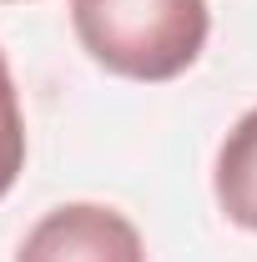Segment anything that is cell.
Here are the masks:
<instances>
[{"instance_id":"cell-3","label":"cell","mask_w":257,"mask_h":262,"mask_svg":"<svg viewBox=\"0 0 257 262\" xmlns=\"http://www.w3.org/2000/svg\"><path fill=\"white\" fill-rule=\"evenodd\" d=\"M212 196L222 217L242 232H257V106H247L217 146Z\"/></svg>"},{"instance_id":"cell-4","label":"cell","mask_w":257,"mask_h":262,"mask_svg":"<svg viewBox=\"0 0 257 262\" xmlns=\"http://www.w3.org/2000/svg\"><path fill=\"white\" fill-rule=\"evenodd\" d=\"M26 166V116H20V96H15V76L0 51V196L15 187Z\"/></svg>"},{"instance_id":"cell-5","label":"cell","mask_w":257,"mask_h":262,"mask_svg":"<svg viewBox=\"0 0 257 262\" xmlns=\"http://www.w3.org/2000/svg\"><path fill=\"white\" fill-rule=\"evenodd\" d=\"M10 5H15V0H10Z\"/></svg>"},{"instance_id":"cell-1","label":"cell","mask_w":257,"mask_h":262,"mask_svg":"<svg viewBox=\"0 0 257 262\" xmlns=\"http://www.w3.org/2000/svg\"><path fill=\"white\" fill-rule=\"evenodd\" d=\"M71 31L101 71L161 86L202 61L212 10L207 0H71Z\"/></svg>"},{"instance_id":"cell-2","label":"cell","mask_w":257,"mask_h":262,"mask_svg":"<svg viewBox=\"0 0 257 262\" xmlns=\"http://www.w3.org/2000/svg\"><path fill=\"white\" fill-rule=\"evenodd\" d=\"M15 262H146V242L106 202H61L20 237Z\"/></svg>"}]
</instances>
